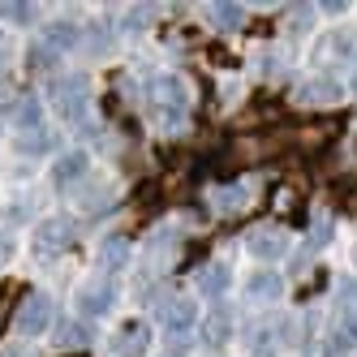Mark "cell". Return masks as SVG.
Listing matches in <instances>:
<instances>
[{
  "mask_svg": "<svg viewBox=\"0 0 357 357\" xmlns=\"http://www.w3.org/2000/svg\"><path fill=\"white\" fill-rule=\"evenodd\" d=\"M228 331H233V314H228V310H215V314L207 319V340H211V344H224Z\"/></svg>",
  "mask_w": 357,
  "mask_h": 357,
  "instance_id": "obj_15",
  "label": "cell"
},
{
  "mask_svg": "<svg viewBox=\"0 0 357 357\" xmlns=\"http://www.w3.org/2000/svg\"><path fill=\"white\" fill-rule=\"evenodd\" d=\"M168 357H181V353H168Z\"/></svg>",
  "mask_w": 357,
  "mask_h": 357,
  "instance_id": "obj_20",
  "label": "cell"
},
{
  "mask_svg": "<svg viewBox=\"0 0 357 357\" xmlns=\"http://www.w3.org/2000/svg\"><path fill=\"white\" fill-rule=\"evenodd\" d=\"M336 95H340V86H336V82H327V78H323V82H310V86H301V91H297L301 104H331Z\"/></svg>",
  "mask_w": 357,
  "mask_h": 357,
  "instance_id": "obj_11",
  "label": "cell"
},
{
  "mask_svg": "<svg viewBox=\"0 0 357 357\" xmlns=\"http://www.w3.org/2000/svg\"><path fill=\"white\" fill-rule=\"evenodd\" d=\"M146 340H151V327L146 323H125L121 331H116V344H112V357H138L142 349H146Z\"/></svg>",
  "mask_w": 357,
  "mask_h": 357,
  "instance_id": "obj_5",
  "label": "cell"
},
{
  "mask_svg": "<svg viewBox=\"0 0 357 357\" xmlns=\"http://www.w3.org/2000/svg\"><path fill=\"white\" fill-rule=\"evenodd\" d=\"M228 280H233V275H228V267H220V263H215V267H207V271L198 275V289L207 293V297H220V293L228 289Z\"/></svg>",
  "mask_w": 357,
  "mask_h": 357,
  "instance_id": "obj_12",
  "label": "cell"
},
{
  "mask_svg": "<svg viewBox=\"0 0 357 357\" xmlns=\"http://www.w3.org/2000/svg\"><path fill=\"white\" fill-rule=\"evenodd\" d=\"M52 99H56V108H61L65 116H82V112H86V78H78V73L56 78V82H52Z\"/></svg>",
  "mask_w": 357,
  "mask_h": 357,
  "instance_id": "obj_2",
  "label": "cell"
},
{
  "mask_svg": "<svg viewBox=\"0 0 357 357\" xmlns=\"http://www.w3.org/2000/svg\"><path fill=\"white\" fill-rule=\"evenodd\" d=\"M344 211H353V215H357V181H353V185H344Z\"/></svg>",
  "mask_w": 357,
  "mask_h": 357,
  "instance_id": "obj_19",
  "label": "cell"
},
{
  "mask_svg": "<svg viewBox=\"0 0 357 357\" xmlns=\"http://www.w3.org/2000/svg\"><path fill=\"white\" fill-rule=\"evenodd\" d=\"M47 43H52V47H69V43H78V26H65V22H56V26L47 31Z\"/></svg>",
  "mask_w": 357,
  "mask_h": 357,
  "instance_id": "obj_16",
  "label": "cell"
},
{
  "mask_svg": "<svg viewBox=\"0 0 357 357\" xmlns=\"http://www.w3.org/2000/svg\"><path fill=\"white\" fill-rule=\"evenodd\" d=\"M250 185H228V190H215V207L220 211H241V207H250Z\"/></svg>",
  "mask_w": 357,
  "mask_h": 357,
  "instance_id": "obj_9",
  "label": "cell"
},
{
  "mask_svg": "<svg viewBox=\"0 0 357 357\" xmlns=\"http://www.w3.org/2000/svg\"><path fill=\"white\" fill-rule=\"evenodd\" d=\"M69 241H73V224L69 220H43L39 228H35V254L39 259H56V254H65L69 250Z\"/></svg>",
  "mask_w": 357,
  "mask_h": 357,
  "instance_id": "obj_1",
  "label": "cell"
},
{
  "mask_svg": "<svg viewBox=\"0 0 357 357\" xmlns=\"http://www.w3.org/2000/svg\"><path fill=\"white\" fill-rule=\"evenodd\" d=\"M164 327H168V331H185V327H194V305H190V301H172L168 310H164Z\"/></svg>",
  "mask_w": 357,
  "mask_h": 357,
  "instance_id": "obj_13",
  "label": "cell"
},
{
  "mask_svg": "<svg viewBox=\"0 0 357 357\" xmlns=\"http://www.w3.org/2000/svg\"><path fill=\"white\" fill-rule=\"evenodd\" d=\"M13 121L17 125H35L39 121V104H35V99H22V104L13 108Z\"/></svg>",
  "mask_w": 357,
  "mask_h": 357,
  "instance_id": "obj_17",
  "label": "cell"
},
{
  "mask_svg": "<svg viewBox=\"0 0 357 357\" xmlns=\"http://www.w3.org/2000/svg\"><path fill=\"white\" fill-rule=\"evenodd\" d=\"M245 250L254 254V259H280V254L289 250V241H284L280 228H259V233L245 237Z\"/></svg>",
  "mask_w": 357,
  "mask_h": 357,
  "instance_id": "obj_4",
  "label": "cell"
},
{
  "mask_svg": "<svg viewBox=\"0 0 357 357\" xmlns=\"http://www.w3.org/2000/svg\"><path fill=\"white\" fill-rule=\"evenodd\" d=\"M82 172H86V155L82 151H69V155H61V164H56V181L69 185V181H78Z\"/></svg>",
  "mask_w": 357,
  "mask_h": 357,
  "instance_id": "obj_10",
  "label": "cell"
},
{
  "mask_svg": "<svg viewBox=\"0 0 357 357\" xmlns=\"http://www.w3.org/2000/svg\"><path fill=\"white\" fill-rule=\"evenodd\" d=\"M125 259H130V241L125 237H104V245H99V263H104L108 271H121Z\"/></svg>",
  "mask_w": 357,
  "mask_h": 357,
  "instance_id": "obj_8",
  "label": "cell"
},
{
  "mask_svg": "<svg viewBox=\"0 0 357 357\" xmlns=\"http://www.w3.org/2000/svg\"><path fill=\"white\" fill-rule=\"evenodd\" d=\"M86 336H91V331L82 323H65L61 327V344H86Z\"/></svg>",
  "mask_w": 357,
  "mask_h": 357,
  "instance_id": "obj_18",
  "label": "cell"
},
{
  "mask_svg": "<svg viewBox=\"0 0 357 357\" xmlns=\"http://www.w3.org/2000/svg\"><path fill=\"white\" fill-rule=\"evenodd\" d=\"M211 22H215L220 31H237L241 22H245V9L241 5H215L211 9Z\"/></svg>",
  "mask_w": 357,
  "mask_h": 357,
  "instance_id": "obj_14",
  "label": "cell"
},
{
  "mask_svg": "<svg viewBox=\"0 0 357 357\" xmlns=\"http://www.w3.org/2000/svg\"><path fill=\"white\" fill-rule=\"evenodd\" d=\"M284 293V275L280 271H254L245 280V297H259V301H275Z\"/></svg>",
  "mask_w": 357,
  "mask_h": 357,
  "instance_id": "obj_6",
  "label": "cell"
},
{
  "mask_svg": "<svg viewBox=\"0 0 357 357\" xmlns=\"http://www.w3.org/2000/svg\"><path fill=\"white\" fill-rule=\"evenodd\" d=\"M47 323H52V301H47L43 293L22 301V310H17V331H22V336H39Z\"/></svg>",
  "mask_w": 357,
  "mask_h": 357,
  "instance_id": "obj_3",
  "label": "cell"
},
{
  "mask_svg": "<svg viewBox=\"0 0 357 357\" xmlns=\"http://www.w3.org/2000/svg\"><path fill=\"white\" fill-rule=\"evenodd\" d=\"M112 284H86L82 293H78V305H82V314H104L108 305H112Z\"/></svg>",
  "mask_w": 357,
  "mask_h": 357,
  "instance_id": "obj_7",
  "label": "cell"
}]
</instances>
